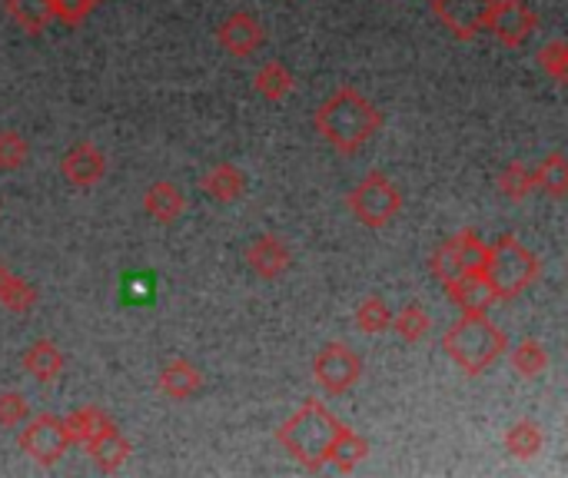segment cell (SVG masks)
<instances>
[{"instance_id":"cell-1","label":"cell","mask_w":568,"mask_h":478,"mask_svg":"<svg viewBox=\"0 0 568 478\" xmlns=\"http://www.w3.org/2000/svg\"><path fill=\"white\" fill-rule=\"evenodd\" d=\"M313 127L332 150H339L343 157H353L379 134L383 113L356 87H339L332 96H326L319 103Z\"/></svg>"},{"instance_id":"cell-2","label":"cell","mask_w":568,"mask_h":478,"mask_svg":"<svg viewBox=\"0 0 568 478\" xmlns=\"http://www.w3.org/2000/svg\"><path fill=\"white\" fill-rule=\"evenodd\" d=\"M442 349L466 376H482L499 363V355L509 349V339L489 319V312H463L459 322L445 329Z\"/></svg>"},{"instance_id":"cell-3","label":"cell","mask_w":568,"mask_h":478,"mask_svg":"<svg viewBox=\"0 0 568 478\" xmlns=\"http://www.w3.org/2000/svg\"><path fill=\"white\" fill-rule=\"evenodd\" d=\"M339 422L319 399H306L280 429H276V442L309 471H319L326 465V452L329 442L339 432Z\"/></svg>"},{"instance_id":"cell-4","label":"cell","mask_w":568,"mask_h":478,"mask_svg":"<svg viewBox=\"0 0 568 478\" xmlns=\"http://www.w3.org/2000/svg\"><path fill=\"white\" fill-rule=\"evenodd\" d=\"M476 273L489 283L496 299H515L542 276V263L515 236H499L492 247H486V260Z\"/></svg>"},{"instance_id":"cell-5","label":"cell","mask_w":568,"mask_h":478,"mask_svg":"<svg viewBox=\"0 0 568 478\" xmlns=\"http://www.w3.org/2000/svg\"><path fill=\"white\" fill-rule=\"evenodd\" d=\"M347 206H350V213L356 216V223H363L366 229H383V226H389V223L399 216V209H402V193H399V186H396L386 173L373 170V173H366V177L350 190Z\"/></svg>"},{"instance_id":"cell-6","label":"cell","mask_w":568,"mask_h":478,"mask_svg":"<svg viewBox=\"0 0 568 478\" xmlns=\"http://www.w3.org/2000/svg\"><path fill=\"white\" fill-rule=\"evenodd\" d=\"M360 376H363V358L347 342H329L313 358V379L329 396L350 392L360 383Z\"/></svg>"},{"instance_id":"cell-7","label":"cell","mask_w":568,"mask_h":478,"mask_svg":"<svg viewBox=\"0 0 568 478\" xmlns=\"http://www.w3.org/2000/svg\"><path fill=\"white\" fill-rule=\"evenodd\" d=\"M486 247L489 243H482L476 229H463L456 236H448L445 243H439V250L429 260V273L439 283H448L452 276H459L466 270H479L486 260Z\"/></svg>"},{"instance_id":"cell-8","label":"cell","mask_w":568,"mask_h":478,"mask_svg":"<svg viewBox=\"0 0 568 478\" xmlns=\"http://www.w3.org/2000/svg\"><path fill=\"white\" fill-rule=\"evenodd\" d=\"M70 435H67V425L64 419L57 416H37V419H27L24 429H21V448L44 468L57 465L67 448H70Z\"/></svg>"},{"instance_id":"cell-9","label":"cell","mask_w":568,"mask_h":478,"mask_svg":"<svg viewBox=\"0 0 568 478\" xmlns=\"http://www.w3.org/2000/svg\"><path fill=\"white\" fill-rule=\"evenodd\" d=\"M496 0H432L435 21L459 41H476L492 14Z\"/></svg>"},{"instance_id":"cell-10","label":"cell","mask_w":568,"mask_h":478,"mask_svg":"<svg viewBox=\"0 0 568 478\" xmlns=\"http://www.w3.org/2000/svg\"><path fill=\"white\" fill-rule=\"evenodd\" d=\"M535 27H538V14L532 11L529 0H496L486 24V31H492L496 41L512 50L522 47L535 34Z\"/></svg>"},{"instance_id":"cell-11","label":"cell","mask_w":568,"mask_h":478,"mask_svg":"<svg viewBox=\"0 0 568 478\" xmlns=\"http://www.w3.org/2000/svg\"><path fill=\"white\" fill-rule=\"evenodd\" d=\"M216 41L226 54H234V57H253L263 44H266V31L260 24V18L247 14V11H237L230 14L219 31H216Z\"/></svg>"},{"instance_id":"cell-12","label":"cell","mask_w":568,"mask_h":478,"mask_svg":"<svg viewBox=\"0 0 568 478\" xmlns=\"http://www.w3.org/2000/svg\"><path fill=\"white\" fill-rule=\"evenodd\" d=\"M60 173H64V180H67L70 186L90 190V186H96V183L106 177V157H103L93 144L80 140V144H73V147L64 153Z\"/></svg>"},{"instance_id":"cell-13","label":"cell","mask_w":568,"mask_h":478,"mask_svg":"<svg viewBox=\"0 0 568 478\" xmlns=\"http://www.w3.org/2000/svg\"><path fill=\"white\" fill-rule=\"evenodd\" d=\"M293 257L289 247L280 236H257L247 247V266L260 276V280H280L289 270Z\"/></svg>"},{"instance_id":"cell-14","label":"cell","mask_w":568,"mask_h":478,"mask_svg":"<svg viewBox=\"0 0 568 478\" xmlns=\"http://www.w3.org/2000/svg\"><path fill=\"white\" fill-rule=\"evenodd\" d=\"M442 286H445L452 306H459L463 312H489V306L496 303V293L489 289V283L476 270H466L459 276H452Z\"/></svg>"},{"instance_id":"cell-15","label":"cell","mask_w":568,"mask_h":478,"mask_svg":"<svg viewBox=\"0 0 568 478\" xmlns=\"http://www.w3.org/2000/svg\"><path fill=\"white\" fill-rule=\"evenodd\" d=\"M157 389H160V396H167L173 402H186L203 389V373L190 363V358H173L170 366H163Z\"/></svg>"},{"instance_id":"cell-16","label":"cell","mask_w":568,"mask_h":478,"mask_svg":"<svg viewBox=\"0 0 568 478\" xmlns=\"http://www.w3.org/2000/svg\"><path fill=\"white\" fill-rule=\"evenodd\" d=\"M200 186L216 203H237L247 193V173L237 163H216L203 173Z\"/></svg>"},{"instance_id":"cell-17","label":"cell","mask_w":568,"mask_h":478,"mask_svg":"<svg viewBox=\"0 0 568 478\" xmlns=\"http://www.w3.org/2000/svg\"><path fill=\"white\" fill-rule=\"evenodd\" d=\"M21 366H24V373H27L31 379L50 386V383H57L60 373H64V352L57 349V342L37 339L34 345H27V352H24V358H21Z\"/></svg>"},{"instance_id":"cell-18","label":"cell","mask_w":568,"mask_h":478,"mask_svg":"<svg viewBox=\"0 0 568 478\" xmlns=\"http://www.w3.org/2000/svg\"><path fill=\"white\" fill-rule=\"evenodd\" d=\"M144 209H147L157 223L170 226V223H177V219L183 216L186 196H183V190H180L177 183L157 180V183H150V190L144 193Z\"/></svg>"},{"instance_id":"cell-19","label":"cell","mask_w":568,"mask_h":478,"mask_svg":"<svg viewBox=\"0 0 568 478\" xmlns=\"http://www.w3.org/2000/svg\"><path fill=\"white\" fill-rule=\"evenodd\" d=\"M87 448L100 471H117L130 458V439L117 425H106L93 442H87Z\"/></svg>"},{"instance_id":"cell-20","label":"cell","mask_w":568,"mask_h":478,"mask_svg":"<svg viewBox=\"0 0 568 478\" xmlns=\"http://www.w3.org/2000/svg\"><path fill=\"white\" fill-rule=\"evenodd\" d=\"M370 455V442L363 435H356L353 429L339 425L336 439L329 442V452H326V465H336L339 471H353L363 458Z\"/></svg>"},{"instance_id":"cell-21","label":"cell","mask_w":568,"mask_h":478,"mask_svg":"<svg viewBox=\"0 0 568 478\" xmlns=\"http://www.w3.org/2000/svg\"><path fill=\"white\" fill-rule=\"evenodd\" d=\"M253 87H257V93H260L263 100H270V103H283V100L293 93L296 77H293V70H289L283 60H266V64L257 70Z\"/></svg>"},{"instance_id":"cell-22","label":"cell","mask_w":568,"mask_h":478,"mask_svg":"<svg viewBox=\"0 0 568 478\" xmlns=\"http://www.w3.org/2000/svg\"><path fill=\"white\" fill-rule=\"evenodd\" d=\"M535 190H542L552 200H565L568 193V157L561 150H552L535 170H532Z\"/></svg>"},{"instance_id":"cell-23","label":"cell","mask_w":568,"mask_h":478,"mask_svg":"<svg viewBox=\"0 0 568 478\" xmlns=\"http://www.w3.org/2000/svg\"><path fill=\"white\" fill-rule=\"evenodd\" d=\"M0 306L24 316L37 306V289L24 276L11 273L8 266H0Z\"/></svg>"},{"instance_id":"cell-24","label":"cell","mask_w":568,"mask_h":478,"mask_svg":"<svg viewBox=\"0 0 568 478\" xmlns=\"http://www.w3.org/2000/svg\"><path fill=\"white\" fill-rule=\"evenodd\" d=\"M542 445H545L542 425L532 422V419H519V422H512L509 432H505V452L515 455V458H522V462L535 458V455L542 452Z\"/></svg>"},{"instance_id":"cell-25","label":"cell","mask_w":568,"mask_h":478,"mask_svg":"<svg viewBox=\"0 0 568 478\" xmlns=\"http://www.w3.org/2000/svg\"><path fill=\"white\" fill-rule=\"evenodd\" d=\"M64 425H67L70 442H77V445H83V448H87V442H93V439H96L106 425H113V422H110V416H106L103 409H96V406H83V409L70 412V416L64 419Z\"/></svg>"},{"instance_id":"cell-26","label":"cell","mask_w":568,"mask_h":478,"mask_svg":"<svg viewBox=\"0 0 568 478\" xmlns=\"http://www.w3.org/2000/svg\"><path fill=\"white\" fill-rule=\"evenodd\" d=\"M4 8H8L11 21L27 34H41L54 21L50 0H4Z\"/></svg>"},{"instance_id":"cell-27","label":"cell","mask_w":568,"mask_h":478,"mask_svg":"<svg viewBox=\"0 0 568 478\" xmlns=\"http://www.w3.org/2000/svg\"><path fill=\"white\" fill-rule=\"evenodd\" d=\"M429 326H432V319H429V312H425L419 303L402 306V309L393 312V319H389V329H393L402 342H422V339L429 335Z\"/></svg>"},{"instance_id":"cell-28","label":"cell","mask_w":568,"mask_h":478,"mask_svg":"<svg viewBox=\"0 0 568 478\" xmlns=\"http://www.w3.org/2000/svg\"><path fill=\"white\" fill-rule=\"evenodd\" d=\"M512 369L525 379H538L548 369V352L538 339H522L512 349Z\"/></svg>"},{"instance_id":"cell-29","label":"cell","mask_w":568,"mask_h":478,"mask_svg":"<svg viewBox=\"0 0 568 478\" xmlns=\"http://www.w3.org/2000/svg\"><path fill=\"white\" fill-rule=\"evenodd\" d=\"M496 186H499V193H502L505 200H515V203H522V200H529V196L535 193V180H532V170H529L525 163H509V167L499 173Z\"/></svg>"},{"instance_id":"cell-30","label":"cell","mask_w":568,"mask_h":478,"mask_svg":"<svg viewBox=\"0 0 568 478\" xmlns=\"http://www.w3.org/2000/svg\"><path fill=\"white\" fill-rule=\"evenodd\" d=\"M389 319H393V309L379 299V296H366L360 306H356V326L360 332L366 335H379L389 329Z\"/></svg>"},{"instance_id":"cell-31","label":"cell","mask_w":568,"mask_h":478,"mask_svg":"<svg viewBox=\"0 0 568 478\" xmlns=\"http://www.w3.org/2000/svg\"><path fill=\"white\" fill-rule=\"evenodd\" d=\"M27 157H31V147L18 130H0V173L21 170Z\"/></svg>"},{"instance_id":"cell-32","label":"cell","mask_w":568,"mask_h":478,"mask_svg":"<svg viewBox=\"0 0 568 478\" xmlns=\"http://www.w3.org/2000/svg\"><path fill=\"white\" fill-rule=\"evenodd\" d=\"M538 67L555 80V83H565L568 80V47L565 41H548L538 54H535Z\"/></svg>"},{"instance_id":"cell-33","label":"cell","mask_w":568,"mask_h":478,"mask_svg":"<svg viewBox=\"0 0 568 478\" xmlns=\"http://www.w3.org/2000/svg\"><path fill=\"white\" fill-rule=\"evenodd\" d=\"M31 419V402L21 392H0V425L18 429Z\"/></svg>"},{"instance_id":"cell-34","label":"cell","mask_w":568,"mask_h":478,"mask_svg":"<svg viewBox=\"0 0 568 478\" xmlns=\"http://www.w3.org/2000/svg\"><path fill=\"white\" fill-rule=\"evenodd\" d=\"M96 4L93 0H50V11H54V21L67 24V27H77L90 18Z\"/></svg>"},{"instance_id":"cell-35","label":"cell","mask_w":568,"mask_h":478,"mask_svg":"<svg viewBox=\"0 0 568 478\" xmlns=\"http://www.w3.org/2000/svg\"><path fill=\"white\" fill-rule=\"evenodd\" d=\"M93 4H103V0H93Z\"/></svg>"}]
</instances>
